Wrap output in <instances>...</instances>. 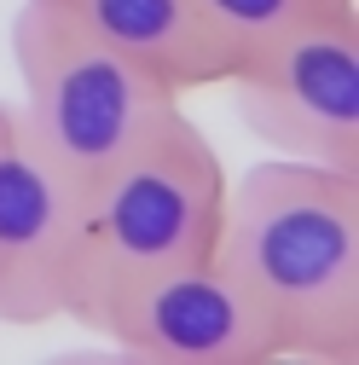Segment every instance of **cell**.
Returning a JSON list of instances; mask_svg holds the SVG:
<instances>
[{
  "instance_id": "3957f363",
  "label": "cell",
  "mask_w": 359,
  "mask_h": 365,
  "mask_svg": "<svg viewBox=\"0 0 359 365\" xmlns=\"http://www.w3.org/2000/svg\"><path fill=\"white\" fill-rule=\"evenodd\" d=\"M12 70H18V116L70 180H99L122 163L145 133L180 105L168 81L145 64L122 58L99 35H87L64 12L18 0L12 12Z\"/></svg>"
},
{
  "instance_id": "6da1fadb",
  "label": "cell",
  "mask_w": 359,
  "mask_h": 365,
  "mask_svg": "<svg viewBox=\"0 0 359 365\" xmlns=\"http://www.w3.org/2000/svg\"><path fill=\"white\" fill-rule=\"evenodd\" d=\"M214 255L273 319L279 359L359 365V168L266 157L232 174Z\"/></svg>"
},
{
  "instance_id": "ba28073f",
  "label": "cell",
  "mask_w": 359,
  "mask_h": 365,
  "mask_svg": "<svg viewBox=\"0 0 359 365\" xmlns=\"http://www.w3.org/2000/svg\"><path fill=\"white\" fill-rule=\"evenodd\" d=\"M197 6L214 24V35L227 41L232 64H238L244 53L261 47V41H273V35H284V29L307 24V18L348 12V6H359V0H197Z\"/></svg>"
},
{
  "instance_id": "7a4b0ae2",
  "label": "cell",
  "mask_w": 359,
  "mask_h": 365,
  "mask_svg": "<svg viewBox=\"0 0 359 365\" xmlns=\"http://www.w3.org/2000/svg\"><path fill=\"white\" fill-rule=\"evenodd\" d=\"M227 180L232 174L220 163V151L180 105L122 163L87 180L76 267H70V307H64L70 325H81L128 279L214 255L220 215H227Z\"/></svg>"
},
{
  "instance_id": "52a82bcc",
  "label": "cell",
  "mask_w": 359,
  "mask_h": 365,
  "mask_svg": "<svg viewBox=\"0 0 359 365\" xmlns=\"http://www.w3.org/2000/svg\"><path fill=\"white\" fill-rule=\"evenodd\" d=\"M41 6L64 12L122 58L145 64L180 99L192 87H227L232 76V53L197 0H41Z\"/></svg>"
},
{
  "instance_id": "8992f818",
  "label": "cell",
  "mask_w": 359,
  "mask_h": 365,
  "mask_svg": "<svg viewBox=\"0 0 359 365\" xmlns=\"http://www.w3.org/2000/svg\"><path fill=\"white\" fill-rule=\"evenodd\" d=\"M81 180H70L0 99V325L35 331L70 307Z\"/></svg>"
},
{
  "instance_id": "5b68a950",
  "label": "cell",
  "mask_w": 359,
  "mask_h": 365,
  "mask_svg": "<svg viewBox=\"0 0 359 365\" xmlns=\"http://www.w3.org/2000/svg\"><path fill=\"white\" fill-rule=\"evenodd\" d=\"M81 325L151 365H273L279 359L273 319L238 284L232 267H220V255L180 261L116 284Z\"/></svg>"
},
{
  "instance_id": "277c9868",
  "label": "cell",
  "mask_w": 359,
  "mask_h": 365,
  "mask_svg": "<svg viewBox=\"0 0 359 365\" xmlns=\"http://www.w3.org/2000/svg\"><path fill=\"white\" fill-rule=\"evenodd\" d=\"M227 87L238 122L273 157L359 168V6L261 41Z\"/></svg>"
}]
</instances>
